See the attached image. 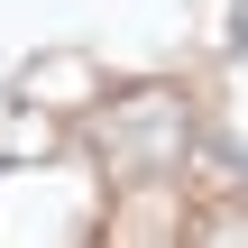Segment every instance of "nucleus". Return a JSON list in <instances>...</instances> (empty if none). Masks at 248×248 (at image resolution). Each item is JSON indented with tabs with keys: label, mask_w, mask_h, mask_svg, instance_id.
<instances>
[{
	"label": "nucleus",
	"mask_w": 248,
	"mask_h": 248,
	"mask_svg": "<svg viewBox=\"0 0 248 248\" xmlns=\"http://www.w3.org/2000/svg\"><path fill=\"white\" fill-rule=\"evenodd\" d=\"M9 147H18V156H46V147H55V120H0V156H9Z\"/></svg>",
	"instance_id": "obj_1"
}]
</instances>
